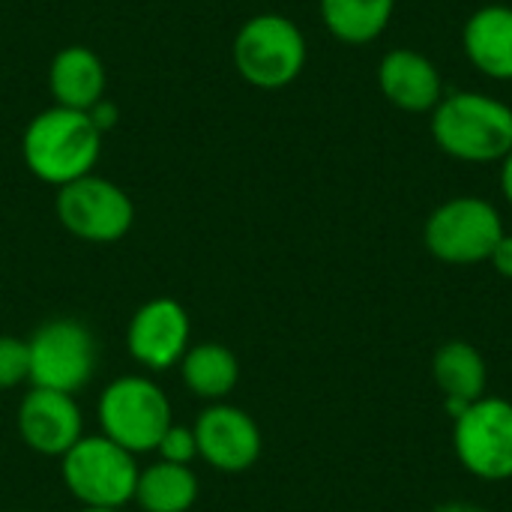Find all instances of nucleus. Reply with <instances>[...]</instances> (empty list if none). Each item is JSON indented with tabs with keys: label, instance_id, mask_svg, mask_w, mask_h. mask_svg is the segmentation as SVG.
I'll use <instances>...</instances> for the list:
<instances>
[{
	"label": "nucleus",
	"instance_id": "nucleus-1",
	"mask_svg": "<svg viewBox=\"0 0 512 512\" xmlns=\"http://www.w3.org/2000/svg\"><path fill=\"white\" fill-rule=\"evenodd\" d=\"M435 147L465 165H501L512 150V105L483 90H453L429 114Z\"/></svg>",
	"mask_w": 512,
	"mask_h": 512
},
{
	"label": "nucleus",
	"instance_id": "nucleus-2",
	"mask_svg": "<svg viewBox=\"0 0 512 512\" xmlns=\"http://www.w3.org/2000/svg\"><path fill=\"white\" fill-rule=\"evenodd\" d=\"M102 138L87 111L48 105L21 132V159L39 183L60 189L96 171Z\"/></svg>",
	"mask_w": 512,
	"mask_h": 512
},
{
	"label": "nucleus",
	"instance_id": "nucleus-3",
	"mask_svg": "<svg viewBox=\"0 0 512 512\" xmlns=\"http://www.w3.org/2000/svg\"><path fill=\"white\" fill-rule=\"evenodd\" d=\"M309 60L306 33L282 12H258L240 24L231 42L237 75L258 90H282L294 84Z\"/></svg>",
	"mask_w": 512,
	"mask_h": 512
},
{
	"label": "nucleus",
	"instance_id": "nucleus-4",
	"mask_svg": "<svg viewBox=\"0 0 512 512\" xmlns=\"http://www.w3.org/2000/svg\"><path fill=\"white\" fill-rule=\"evenodd\" d=\"M99 435L132 456L156 453V444L174 423L168 393L147 375L114 378L96 402Z\"/></svg>",
	"mask_w": 512,
	"mask_h": 512
},
{
	"label": "nucleus",
	"instance_id": "nucleus-5",
	"mask_svg": "<svg viewBox=\"0 0 512 512\" xmlns=\"http://www.w3.org/2000/svg\"><path fill=\"white\" fill-rule=\"evenodd\" d=\"M507 234L501 210L480 195H456L438 204L423 225L426 252L450 267L486 264Z\"/></svg>",
	"mask_w": 512,
	"mask_h": 512
},
{
	"label": "nucleus",
	"instance_id": "nucleus-6",
	"mask_svg": "<svg viewBox=\"0 0 512 512\" xmlns=\"http://www.w3.org/2000/svg\"><path fill=\"white\" fill-rule=\"evenodd\" d=\"M141 465L135 456L105 435H84L60 456V480L81 507L123 510L135 501Z\"/></svg>",
	"mask_w": 512,
	"mask_h": 512
},
{
	"label": "nucleus",
	"instance_id": "nucleus-7",
	"mask_svg": "<svg viewBox=\"0 0 512 512\" xmlns=\"http://www.w3.org/2000/svg\"><path fill=\"white\" fill-rule=\"evenodd\" d=\"M30 387L75 396L96 372L99 348L87 324L75 318H51L27 339Z\"/></svg>",
	"mask_w": 512,
	"mask_h": 512
},
{
	"label": "nucleus",
	"instance_id": "nucleus-8",
	"mask_svg": "<svg viewBox=\"0 0 512 512\" xmlns=\"http://www.w3.org/2000/svg\"><path fill=\"white\" fill-rule=\"evenodd\" d=\"M453 453L474 480H512V402L483 396L453 420Z\"/></svg>",
	"mask_w": 512,
	"mask_h": 512
},
{
	"label": "nucleus",
	"instance_id": "nucleus-9",
	"mask_svg": "<svg viewBox=\"0 0 512 512\" xmlns=\"http://www.w3.org/2000/svg\"><path fill=\"white\" fill-rule=\"evenodd\" d=\"M54 210L63 231L84 243H117L135 225V204L129 192L96 171L60 186Z\"/></svg>",
	"mask_w": 512,
	"mask_h": 512
},
{
	"label": "nucleus",
	"instance_id": "nucleus-10",
	"mask_svg": "<svg viewBox=\"0 0 512 512\" xmlns=\"http://www.w3.org/2000/svg\"><path fill=\"white\" fill-rule=\"evenodd\" d=\"M192 345V318L174 297H153L141 303L126 327L129 357L147 372L180 366Z\"/></svg>",
	"mask_w": 512,
	"mask_h": 512
},
{
	"label": "nucleus",
	"instance_id": "nucleus-11",
	"mask_svg": "<svg viewBox=\"0 0 512 512\" xmlns=\"http://www.w3.org/2000/svg\"><path fill=\"white\" fill-rule=\"evenodd\" d=\"M192 432L198 441V459L219 474L249 471L264 450V435L255 417L228 402L207 405L198 414Z\"/></svg>",
	"mask_w": 512,
	"mask_h": 512
},
{
	"label": "nucleus",
	"instance_id": "nucleus-12",
	"mask_svg": "<svg viewBox=\"0 0 512 512\" xmlns=\"http://www.w3.org/2000/svg\"><path fill=\"white\" fill-rule=\"evenodd\" d=\"M18 438L39 456L60 459L84 438V414L75 396L30 387L15 414Z\"/></svg>",
	"mask_w": 512,
	"mask_h": 512
},
{
	"label": "nucleus",
	"instance_id": "nucleus-13",
	"mask_svg": "<svg viewBox=\"0 0 512 512\" xmlns=\"http://www.w3.org/2000/svg\"><path fill=\"white\" fill-rule=\"evenodd\" d=\"M378 90L405 114H432L444 99V78L432 57L417 48H390L378 63Z\"/></svg>",
	"mask_w": 512,
	"mask_h": 512
},
{
	"label": "nucleus",
	"instance_id": "nucleus-14",
	"mask_svg": "<svg viewBox=\"0 0 512 512\" xmlns=\"http://www.w3.org/2000/svg\"><path fill=\"white\" fill-rule=\"evenodd\" d=\"M462 51L468 63L489 81H512V6L486 3L462 24Z\"/></svg>",
	"mask_w": 512,
	"mask_h": 512
},
{
	"label": "nucleus",
	"instance_id": "nucleus-15",
	"mask_svg": "<svg viewBox=\"0 0 512 512\" xmlns=\"http://www.w3.org/2000/svg\"><path fill=\"white\" fill-rule=\"evenodd\" d=\"M432 378L444 396V408L456 420L471 402L489 393V363L477 345L465 339H450L438 345L432 357Z\"/></svg>",
	"mask_w": 512,
	"mask_h": 512
},
{
	"label": "nucleus",
	"instance_id": "nucleus-16",
	"mask_svg": "<svg viewBox=\"0 0 512 512\" xmlns=\"http://www.w3.org/2000/svg\"><path fill=\"white\" fill-rule=\"evenodd\" d=\"M108 72L102 57L87 45H63L48 66V90L54 105L90 111L105 99Z\"/></svg>",
	"mask_w": 512,
	"mask_h": 512
},
{
	"label": "nucleus",
	"instance_id": "nucleus-17",
	"mask_svg": "<svg viewBox=\"0 0 512 512\" xmlns=\"http://www.w3.org/2000/svg\"><path fill=\"white\" fill-rule=\"evenodd\" d=\"M177 369H180L183 387L210 405L225 402L240 384V360L228 345H219V342L189 345Z\"/></svg>",
	"mask_w": 512,
	"mask_h": 512
},
{
	"label": "nucleus",
	"instance_id": "nucleus-18",
	"mask_svg": "<svg viewBox=\"0 0 512 512\" xmlns=\"http://www.w3.org/2000/svg\"><path fill=\"white\" fill-rule=\"evenodd\" d=\"M327 33L351 48L372 45L393 21L396 0H318Z\"/></svg>",
	"mask_w": 512,
	"mask_h": 512
},
{
	"label": "nucleus",
	"instance_id": "nucleus-19",
	"mask_svg": "<svg viewBox=\"0 0 512 512\" xmlns=\"http://www.w3.org/2000/svg\"><path fill=\"white\" fill-rule=\"evenodd\" d=\"M198 492V477L189 465L156 459L138 474L135 504L144 512H189L198 501Z\"/></svg>",
	"mask_w": 512,
	"mask_h": 512
},
{
	"label": "nucleus",
	"instance_id": "nucleus-20",
	"mask_svg": "<svg viewBox=\"0 0 512 512\" xmlns=\"http://www.w3.org/2000/svg\"><path fill=\"white\" fill-rule=\"evenodd\" d=\"M24 381H30L27 339L3 333L0 336V390H15Z\"/></svg>",
	"mask_w": 512,
	"mask_h": 512
},
{
	"label": "nucleus",
	"instance_id": "nucleus-21",
	"mask_svg": "<svg viewBox=\"0 0 512 512\" xmlns=\"http://www.w3.org/2000/svg\"><path fill=\"white\" fill-rule=\"evenodd\" d=\"M156 456L162 462H171V465H189L198 459V441H195V432L192 426H180V423H171L168 432L162 435V441L156 444Z\"/></svg>",
	"mask_w": 512,
	"mask_h": 512
},
{
	"label": "nucleus",
	"instance_id": "nucleus-22",
	"mask_svg": "<svg viewBox=\"0 0 512 512\" xmlns=\"http://www.w3.org/2000/svg\"><path fill=\"white\" fill-rule=\"evenodd\" d=\"M87 117L93 120V126L105 135V132H111V129H117V123H120V105L114 102V99H99L90 111H87Z\"/></svg>",
	"mask_w": 512,
	"mask_h": 512
},
{
	"label": "nucleus",
	"instance_id": "nucleus-23",
	"mask_svg": "<svg viewBox=\"0 0 512 512\" xmlns=\"http://www.w3.org/2000/svg\"><path fill=\"white\" fill-rule=\"evenodd\" d=\"M489 264L495 267V273H498L501 279H510L512 282V234L510 231L498 240V246H495V252H492V258H489Z\"/></svg>",
	"mask_w": 512,
	"mask_h": 512
},
{
	"label": "nucleus",
	"instance_id": "nucleus-24",
	"mask_svg": "<svg viewBox=\"0 0 512 512\" xmlns=\"http://www.w3.org/2000/svg\"><path fill=\"white\" fill-rule=\"evenodd\" d=\"M498 183H501V195H504V201L512 207V150H510V156L501 162V177H498Z\"/></svg>",
	"mask_w": 512,
	"mask_h": 512
},
{
	"label": "nucleus",
	"instance_id": "nucleus-25",
	"mask_svg": "<svg viewBox=\"0 0 512 512\" xmlns=\"http://www.w3.org/2000/svg\"><path fill=\"white\" fill-rule=\"evenodd\" d=\"M435 512H486V510H483V507H477V504H468V501H453V504L438 507Z\"/></svg>",
	"mask_w": 512,
	"mask_h": 512
},
{
	"label": "nucleus",
	"instance_id": "nucleus-26",
	"mask_svg": "<svg viewBox=\"0 0 512 512\" xmlns=\"http://www.w3.org/2000/svg\"><path fill=\"white\" fill-rule=\"evenodd\" d=\"M78 512H123V510H102V507H81Z\"/></svg>",
	"mask_w": 512,
	"mask_h": 512
},
{
	"label": "nucleus",
	"instance_id": "nucleus-27",
	"mask_svg": "<svg viewBox=\"0 0 512 512\" xmlns=\"http://www.w3.org/2000/svg\"><path fill=\"white\" fill-rule=\"evenodd\" d=\"M9 512H36V510H9Z\"/></svg>",
	"mask_w": 512,
	"mask_h": 512
}]
</instances>
